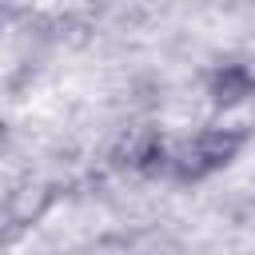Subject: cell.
<instances>
[{
    "instance_id": "3",
    "label": "cell",
    "mask_w": 255,
    "mask_h": 255,
    "mask_svg": "<svg viewBox=\"0 0 255 255\" xmlns=\"http://www.w3.org/2000/svg\"><path fill=\"white\" fill-rule=\"evenodd\" d=\"M112 163L116 167H128V171H143V175H159L163 163H167V143L159 139L155 128H131L116 151H112Z\"/></svg>"
},
{
    "instance_id": "4",
    "label": "cell",
    "mask_w": 255,
    "mask_h": 255,
    "mask_svg": "<svg viewBox=\"0 0 255 255\" xmlns=\"http://www.w3.org/2000/svg\"><path fill=\"white\" fill-rule=\"evenodd\" d=\"M207 96L215 108H235L247 96H255V72L247 64H219L207 76Z\"/></svg>"
},
{
    "instance_id": "1",
    "label": "cell",
    "mask_w": 255,
    "mask_h": 255,
    "mask_svg": "<svg viewBox=\"0 0 255 255\" xmlns=\"http://www.w3.org/2000/svg\"><path fill=\"white\" fill-rule=\"evenodd\" d=\"M247 143L243 128H203L187 139H179L175 147H167V163L163 175H171L175 183H199L207 175H215L219 167H227Z\"/></svg>"
},
{
    "instance_id": "2",
    "label": "cell",
    "mask_w": 255,
    "mask_h": 255,
    "mask_svg": "<svg viewBox=\"0 0 255 255\" xmlns=\"http://www.w3.org/2000/svg\"><path fill=\"white\" fill-rule=\"evenodd\" d=\"M52 187H16L0 199V243H12L24 235L48 207H52Z\"/></svg>"
}]
</instances>
